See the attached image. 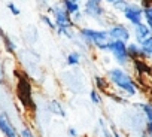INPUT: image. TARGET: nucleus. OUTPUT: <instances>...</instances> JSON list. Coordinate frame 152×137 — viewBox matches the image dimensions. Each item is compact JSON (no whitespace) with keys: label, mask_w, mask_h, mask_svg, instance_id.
Segmentation results:
<instances>
[{"label":"nucleus","mask_w":152,"mask_h":137,"mask_svg":"<svg viewBox=\"0 0 152 137\" xmlns=\"http://www.w3.org/2000/svg\"><path fill=\"white\" fill-rule=\"evenodd\" d=\"M18 133H20V137H36L34 133L31 131V128H28V127H23Z\"/></svg>","instance_id":"a878e982"},{"label":"nucleus","mask_w":152,"mask_h":137,"mask_svg":"<svg viewBox=\"0 0 152 137\" xmlns=\"http://www.w3.org/2000/svg\"><path fill=\"white\" fill-rule=\"evenodd\" d=\"M49 112L55 116H61V118L66 116V109H64V106L61 104L60 100H51L49 101Z\"/></svg>","instance_id":"dca6fc26"},{"label":"nucleus","mask_w":152,"mask_h":137,"mask_svg":"<svg viewBox=\"0 0 152 137\" xmlns=\"http://www.w3.org/2000/svg\"><path fill=\"white\" fill-rule=\"evenodd\" d=\"M109 54L112 55V58L115 60V63L119 67H125L128 66L131 61L128 58V52H127V43L121 42V40H110L109 39Z\"/></svg>","instance_id":"39448f33"},{"label":"nucleus","mask_w":152,"mask_h":137,"mask_svg":"<svg viewBox=\"0 0 152 137\" xmlns=\"http://www.w3.org/2000/svg\"><path fill=\"white\" fill-rule=\"evenodd\" d=\"M104 2H106V3H109V5H112V3H115V2H116V0H104Z\"/></svg>","instance_id":"473e14b6"},{"label":"nucleus","mask_w":152,"mask_h":137,"mask_svg":"<svg viewBox=\"0 0 152 137\" xmlns=\"http://www.w3.org/2000/svg\"><path fill=\"white\" fill-rule=\"evenodd\" d=\"M2 79H3V73H2V70H0V84H2Z\"/></svg>","instance_id":"72a5a7b5"},{"label":"nucleus","mask_w":152,"mask_h":137,"mask_svg":"<svg viewBox=\"0 0 152 137\" xmlns=\"http://www.w3.org/2000/svg\"><path fill=\"white\" fill-rule=\"evenodd\" d=\"M112 137H122V134L116 128H112Z\"/></svg>","instance_id":"7c9ffc66"},{"label":"nucleus","mask_w":152,"mask_h":137,"mask_svg":"<svg viewBox=\"0 0 152 137\" xmlns=\"http://www.w3.org/2000/svg\"><path fill=\"white\" fill-rule=\"evenodd\" d=\"M73 2H79V0H73Z\"/></svg>","instance_id":"f704fd0d"},{"label":"nucleus","mask_w":152,"mask_h":137,"mask_svg":"<svg viewBox=\"0 0 152 137\" xmlns=\"http://www.w3.org/2000/svg\"><path fill=\"white\" fill-rule=\"evenodd\" d=\"M17 95L20 98V101L23 103V106L28 110L34 109V101H33V85L30 82V79L23 75L18 78V84H17Z\"/></svg>","instance_id":"20e7f679"},{"label":"nucleus","mask_w":152,"mask_h":137,"mask_svg":"<svg viewBox=\"0 0 152 137\" xmlns=\"http://www.w3.org/2000/svg\"><path fill=\"white\" fill-rule=\"evenodd\" d=\"M140 45V49L145 55V60H152V36H149L148 39H145Z\"/></svg>","instance_id":"f3484780"},{"label":"nucleus","mask_w":152,"mask_h":137,"mask_svg":"<svg viewBox=\"0 0 152 137\" xmlns=\"http://www.w3.org/2000/svg\"><path fill=\"white\" fill-rule=\"evenodd\" d=\"M84 18H85V15H84V12H82V11H79V12L73 14V15H72V21H73L75 27L78 26V24H81V23L84 21Z\"/></svg>","instance_id":"393cba45"},{"label":"nucleus","mask_w":152,"mask_h":137,"mask_svg":"<svg viewBox=\"0 0 152 137\" xmlns=\"http://www.w3.org/2000/svg\"><path fill=\"white\" fill-rule=\"evenodd\" d=\"M55 33H57L60 37H64V39H69V40H73V39L76 37L75 28H69V30H55Z\"/></svg>","instance_id":"412c9836"},{"label":"nucleus","mask_w":152,"mask_h":137,"mask_svg":"<svg viewBox=\"0 0 152 137\" xmlns=\"http://www.w3.org/2000/svg\"><path fill=\"white\" fill-rule=\"evenodd\" d=\"M139 5H140L143 9H146V8L152 6V0H139Z\"/></svg>","instance_id":"c85d7f7f"},{"label":"nucleus","mask_w":152,"mask_h":137,"mask_svg":"<svg viewBox=\"0 0 152 137\" xmlns=\"http://www.w3.org/2000/svg\"><path fill=\"white\" fill-rule=\"evenodd\" d=\"M0 133H2L5 137H20V133L14 127L12 121L3 112H0Z\"/></svg>","instance_id":"1a4fd4ad"},{"label":"nucleus","mask_w":152,"mask_h":137,"mask_svg":"<svg viewBox=\"0 0 152 137\" xmlns=\"http://www.w3.org/2000/svg\"><path fill=\"white\" fill-rule=\"evenodd\" d=\"M94 85H96V90L99 93H104V94H109L110 95V82L107 78L104 76H100V75H96L94 76Z\"/></svg>","instance_id":"f8f14e48"},{"label":"nucleus","mask_w":152,"mask_h":137,"mask_svg":"<svg viewBox=\"0 0 152 137\" xmlns=\"http://www.w3.org/2000/svg\"><path fill=\"white\" fill-rule=\"evenodd\" d=\"M122 17L124 20L130 24V26H137V24H142L143 23V8L139 5V3H134V2H130L127 5V8L122 11Z\"/></svg>","instance_id":"0eeeda50"},{"label":"nucleus","mask_w":152,"mask_h":137,"mask_svg":"<svg viewBox=\"0 0 152 137\" xmlns=\"http://www.w3.org/2000/svg\"><path fill=\"white\" fill-rule=\"evenodd\" d=\"M8 9H9V11H11V14H12V15H15V17H18V15L21 14V9H20L14 2H9V3H8Z\"/></svg>","instance_id":"bb28decb"},{"label":"nucleus","mask_w":152,"mask_h":137,"mask_svg":"<svg viewBox=\"0 0 152 137\" xmlns=\"http://www.w3.org/2000/svg\"><path fill=\"white\" fill-rule=\"evenodd\" d=\"M110 85L116 90H119L121 93H124L128 97H134L139 93V84L134 81V78L125 70L124 67H112L106 73Z\"/></svg>","instance_id":"f257e3e1"},{"label":"nucleus","mask_w":152,"mask_h":137,"mask_svg":"<svg viewBox=\"0 0 152 137\" xmlns=\"http://www.w3.org/2000/svg\"><path fill=\"white\" fill-rule=\"evenodd\" d=\"M82 12L87 18L90 20H94L97 23H102L106 17V9L103 8V5L100 3H94V2H90V0H85L84 5H82Z\"/></svg>","instance_id":"6e6552de"},{"label":"nucleus","mask_w":152,"mask_h":137,"mask_svg":"<svg viewBox=\"0 0 152 137\" xmlns=\"http://www.w3.org/2000/svg\"><path fill=\"white\" fill-rule=\"evenodd\" d=\"M82 137H90V136H82Z\"/></svg>","instance_id":"c9c22d12"},{"label":"nucleus","mask_w":152,"mask_h":137,"mask_svg":"<svg viewBox=\"0 0 152 137\" xmlns=\"http://www.w3.org/2000/svg\"><path fill=\"white\" fill-rule=\"evenodd\" d=\"M2 39H3V43H5V48H6V51H8V52H15V49H17V45L12 42V39H11L9 36H6V34H5Z\"/></svg>","instance_id":"4be33fe9"},{"label":"nucleus","mask_w":152,"mask_h":137,"mask_svg":"<svg viewBox=\"0 0 152 137\" xmlns=\"http://www.w3.org/2000/svg\"><path fill=\"white\" fill-rule=\"evenodd\" d=\"M107 36L110 40H121V42H125V43H130V40L133 39L131 36V30L122 24V23H113L107 27Z\"/></svg>","instance_id":"423d86ee"},{"label":"nucleus","mask_w":152,"mask_h":137,"mask_svg":"<svg viewBox=\"0 0 152 137\" xmlns=\"http://www.w3.org/2000/svg\"><path fill=\"white\" fill-rule=\"evenodd\" d=\"M90 100L93 104H102L103 103V97H102V93H99L96 88H93L90 91Z\"/></svg>","instance_id":"6ab92c4d"},{"label":"nucleus","mask_w":152,"mask_h":137,"mask_svg":"<svg viewBox=\"0 0 152 137\" xmlns=\"http://www.w3.org/2000/svg\"><path fill=\"white\" fill-rule=\"evenodd\" d=\"M78 36L87 46L96 48L102 52H109V36L106 30L93 27H79Z\"/></svg>","instance_id":"f03ea898"},{"label":"nucleus","mask_w":152,"mask_h":137,"mask_svg":"<svg viewBox=\"0 0 152 137\" xmlns=\"http://www.w3.org/2000/svg\"><path fill=\"white\" fill-rule=\"evenodd\" d=\"M127 52H128V58H130V61L140 60V58L145 60V55H143V52H142V49H140V45L136 43V42H130V43H127Z\"/></svg>","instance_id":"ddd939ff"},{"label":"nucleus","mask_w":152,"mask_h":137,"mask_svg":"<svg viewBox=\"0 0 152 137\" xmlns=\"http://www.w3.org/2000/svg\"><path fill=\"white\" fill-rule=\"evenodd\" d=\"M146 136L152 137V122H146Z\"/></svg>","instance_id":"c756f323"},{"label":"nucleus","mask_w":152,"mask_h":137,"mask_svg":"<svg viewBox=\"0 0 152 137\" xmlns=\"http://www.w3.org/2000/svg\"><path fill=\"white\" fill-rule=\"evenodd\" d=\"M67 134L70 136V137H78L79 134H78V130H76L75 127H69L67 128Z\"/></svg>","instance_id":"cd10ccee"},{"label":"nucleus","mask_w":152,"mask_h":137,"mask_svg":"<svg viewBox=\"0 0 152 137\" xmlns=\"http://www.w3.org/2000/svg\"><path fill=\"white\" fill-rule=\"evenodd\" d=\"M48 15L52 17L54 24H55V30L75 28V24H73V21H72V15L64 11V8L61 6V2L51 5V6L48 8Z\"/></svg>","instance_id":"7ed1b4c3"},{"label":"nucleus","mask_w":152,"mask_h":137,"mask_svg":"<svg viewBox=\"0 0 152 137\" xmlns=\"http://www.w3.org/2000/svg\"><path fill=\"white\" fill-rule=\"evenodd\" d=\"M90 2H94V3H100V5H103L104 0H90Z\"/></svg>","instance_id":"2f4dec72"},{"label":"nucleus","mask_w":152,"mask_h":137,"mask_svg":"<svg viewBox=\"0 0 152 137\" xmlns=\"http://www.w3.org/2000/svg\"><path fill=\"white\" fill-rule=\"evenodd\" d=\"M131 36H133L136 43H142L145 39L152 36V31H151V28L145 23H142V24H137V26H134L131 28Z\"/></svg>","instance_id":"9d476101"},{"label":"nucleus","mask_w":152,"mask_h":137,"mask_svg":"<svg viewBox=\"0 0 152 137\" xmlns=\"http://www.w3.org/2000/svg\"><path fill=\"white\" fill-rule=\"evenodd\" d=\"M61 6H63L64 11H66L67 14H70V15L82 11L81 3H79V2H73V0H61Z\"/></svg>","instance_id":"4468645a"},{"label":"nucleus","mask_w":152,"mask_h":137,"mask_svg":"<svg viewBox=\"0 0 152 137\" xmlns=\"http://www.w3.org/2000/svg\"><path fill=\"white\" fill-rule=\"evenodd\" d=\"M40 20L51 28V30H55V24H54V20H52V17L51 15H48V14H43L42 17H40Z\"/></svg>","instance_id":"b1692460"},{"label":"nucleus","mask_w":152,"mask_h":137,"mask_svg":"<svg viewBox=\"0 0 152 137\" xmlns=\"http://www.w3.org/2000/svg\"><path fill=\"white\" fill-rule=\"evenodd\" d=\"M131 66L134 68V72L139 73L140 76H152V66L148 63V60H134L131 61Z\"/></svg>","instance_id":"9b49d317"},{"label":"nucleus","mask_w":152,"mask_h":137,"mask_svg":"<svg viewBox=\"0 0 152 137\" xmlns=\"http://www.w3.org/2000/svg\"><path fill=\"white\" fill-rule=\"evenodd\" d=\"M143 23H145V24L151 28V31H152V6L143 9Z\"/></svg>","instance_id":"aec40b11"},{"label":"nucleus","mask_w":152,"mask_h":137,"mask_svg":"<svg viewBox=\"0 0 152 137\" xmlns=\"http://www.w3.org/2000/svg\"><path fill=\"white\" fill-rule=\"evenodd\" d=\"M142 110V113L145 115L148 122H152V101H146V103H140L137 104Z\"/></svg>","instance_id":"a211bd4d"},{"label":"nucleus","mask_w":152,"mask_h":137,"mask_svg":"<svg viewBox=\"0 0 152 137\" xmlns=\"http://www.w3.org/2000/svg\"><path fill=\"white\" fill-rule=\"evenodd\" d=\"M82 61V55L79 51H70L67 55H66V64L69 67H75V66H79Z\"/></svg>","instance_id":"2eb2a0df"},{"label":"nucleus","mask_w":152,"mask_h":137,"mask_svg":"<svg viewBox=\"0 0 152 137\" xmlns=\"http://www.w3.org/2000/svg\"><path fill=\"white\" fill-rule=\"evenodd\" d=\"M130 2L128 0H116L115 3H112V8L115 9V11H118V12H121L122 14V11L127 8V5H128Z\"/></svg>","instance_id":"5701e85b"}]
</instances>
